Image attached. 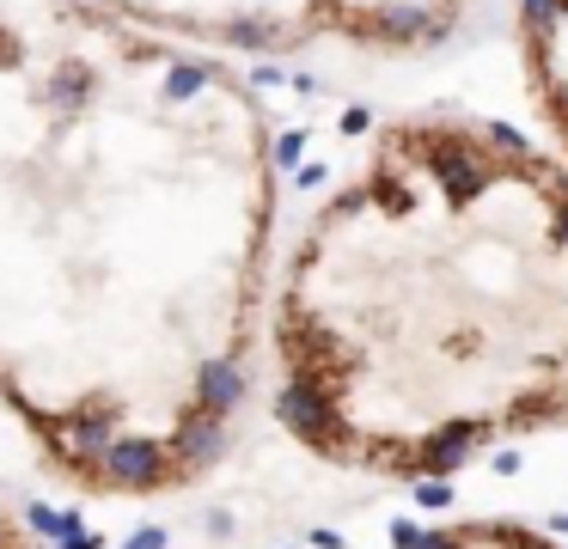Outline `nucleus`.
Wrapping results in <instances>:
<instances>
[{
    "label": "nucleus",
    "instance_id": "nucleus-5",
    "mask_svg": "<svg viewBox=\"0 0 568 549\" xmlns=\"http://www.w3.org/2000/svg\"><path fill=\"white\" fill-rule=\"evenodd\" d=\"M287 549H562V543L519 519H446V525H422V531H392L385 543H355V537H336V531H312Z\"/></svg>",
    "mask_w": 568,
    "mask_h": 549
},
{
    "label": "nucleus",
    "instance_id": "nucleus-2",
    "mask_svg": "<svg viewBox=\"0 0 568 549\" xmlns=\"http://www.w3.org/2000/svg\"><path fill=\"white\" fill-rule=\"evenodd\" d=\"M275 409L318 464L428 482L568 427V153L409 110L270 281Z\"/></svg>",
    "mask_w": 568,
    "mask_h": 549
},
{
    "label": "nucleus",
    "instance_id": "nucleus-4",
    "mask_svg": "<svg viewBox=\"0 0 568 549\" xmlns=\"http://www.w3.org/2000/svg\"><path fill=\"white\" fill-rule=\"evenodd\" d=\"M514 43L531 110L568 153V0H514Z\"/></svg>",
    "mask_w": 568,
    "mask_h": 549
},
{
    "label": "nucleus",
    "instance_id": "nucleus-3",
    "mask_svg": "<svg viewBox=\"0 0 568 549\" xmlns=\"http://www.w3.org/2000/svg\"><path fill=\"white\" fill-rule=\"evenodd\" d=\"M99 7L214 55L348 49L392 61L440 49L477 0H99Z\"/></svg>",
    "mask_w": 568,
    "mask_h": 549
},
{
    "label": "nucleus",
    "instance_id": "nucleus-1",
    "mask_svg": "<svg viewBox=\"0 0 568 549\" xmlns=\"http://www.w3.org/2000/svg\"><path fill=\"white\" fill-rule=\"evenodd\" d=\"M275 129L226 55L0 0V409L92 500L221 464L275 263Z\"/></svg>",
    "mask_w": 568,
    "mask_h": 549
},
{
    "label": "nucleus",
    "instance_id": "nucleus-6",
    "mask_svg": "<svg viewBox=\"0 0 568 549\" xmlns=\"http://www.w3.org/2000/svg\"><path fill=\"white\" fill-rule=\"evenodd\" d=\"M0 549H38V543H31V531L19 525V512L7 507V500H0Z\"/></svg>",
    "mask_w": 568,
    "mask_h": 549
}]
</instances>
